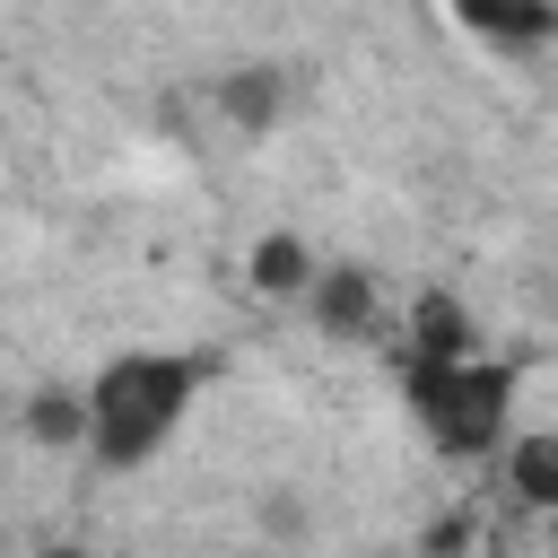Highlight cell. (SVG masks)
Wrapping results in <instances>:
<instances>
[{
    "instance_id": "obj_7",
    "label": "cell",
    "mask_w": 558,
    "mask_h": 558,
    "mask_svg": "<svg viewBox=\"0 0 558 558\" xmlns=\"http://www.w3.org/2000/svg\"><path fill=\"white\" fill-rule=\"evenodd\" d=\"M323 279V253L296 235V227H262L244 244V288L253 296H279V305H305V288Z\"/></svg>"
},
{
    "instance_id": "obj_4",
    "label": "cell",
    "mask_w": 558,
    "mask_h": 558,
    "mask_svg": "<svg viewBox=\"0 0 558 558\" xmlns=\"http://www.w3.org/2000/svg\"><path fill=\"white\" fill-rule=\"evenodd\" d=\"M305 323L323 340H366L384 323V279L366 262H323V279L305 288Z\"/></svg>"
},
{
    "instance_id": "obj_5",
    "label": "cell",
    "mask_w": 558,
    "mask_h": 558,
    "mask_svg": "<svg viewBox=\"0 0 558 558\" xmlns=\"http://www.w3.org/2000/svg\"><path fill=\"white\" fill-rule=\"evenodd\" d=\"M488 340H480V314L453 296V288H418L410 296V314H401V357H427V366H453V357H480Z\"/></svg>"
},
{
    "instance_id": "obj_2",
    "label": "cell",
    "mask_w": 558,
    "mask_h": 558,
    "mask_svg": "<svg viewBox=\"0 0 558 558\" xmlns=\"http://www.w3.org/2000/svg\"><path fill=\"white\" fill-rule=\"evenodd\" d=\"M401 401L418 418V436L445 453V462H497L506 436H514V401H523V366L480 349V357H453V366H427V357H401Z\"/></svg>"
},
{
    "instance_id": "obj_10",
    "label": "cell",
    "mask_w": 558,
    "mask_h": 558,
    "mask_svg": "<svg viewBox=\"0 0 558 558\" xmlns=\"http://www.w3.org/2000/svg\"><path fill=\"white\" fill-rule=\"evenodd\" d=\"M44 558H96V549H87V541H52Z\"/></svg>"
},
{
    "instance_id": "obj_11",
    "label": "cell",
    "mask_w": 558,
    "mask_h": 558,
    "mask_svg": "<svg viewBox=\"0 0 558 558\" xmlns=\"http://www.w3.org/2000/svg\"><path fill=\"white\" fill-rule=\"evenodd\" d=\"M549 549H558V523H549Z\"/></svg>"
},
{
    "instance_id": "obj_8",
    "label": "cell",
    "mask_w": 558,
    "mask_h": 558,
    "mask_svg": "<svg viewBox=\"0 0 558 558\" xmlns=\"http://www.w3.org/2000/svg\"><path fill=\"white\" fill-rule=\"evenodd\" d=\"M497 488H506L523 514L558 523V427H514L506 453H497Z\"/></svg>"
},
{
    "instance_id": "obj_6",
    "label": "cell",
    "mask_w": 558,
    "mask_h": 558,
    "mask_svg": "<svg viewBox=\"0 0 558 558\" xmlns=\"http://www.w3.org/2000/svg\"><path fill=\"white\" fill-rule=\"evenodd\" d=\"M453 9V26L471 35V44H488V52H549L558 44V0H445Z\"/></svg>"
},
{
    "instance_id": "obj_1",
    "label": "cell",
    "mask_w": 558,
    "mask_h": 558,
    "mask_svg": "<svg viewBox=\"0 0 558 558\" xmlns=\"http://www.w3.org/2000/svg\"><path fill=\"white\" fill-rule=\"evenodd\" d=\"M209 384H218L209 349H113L87 375V462L113 471V480L148 471L183 436V418Z\"/></svg>"
},
{
    "instance_id": "obj_3",
    "label": "cell",
    "mask_w": 558,
    "mask_h": 558,
    "mask_svg": "<svg viewBox=\"0 0 558 558\" xmlns=\"http://www.w3.org/2000/svg\"><path fill=\"white\" fill-rule=\"evenodd\" d=\"M209 113L235 131V140H270L288 122V70L279 61H227L209 78Z\"/></svg>"
},
{
    "instance_id": "obj_9",
    "label": "cell",
    "mask_w": 558,
    "mask_h": 558,
    "mask_svg": "<svg viewBox=\"0 0 558 558\" xmlns=\"http://www.w3.org/2000/svg\"><path fill=\"white\" fill-rule=\"evenodd\" d=\"M17 427L44 453H87V384H35L17 401Z\"/></svg>"
}]
</instances>
